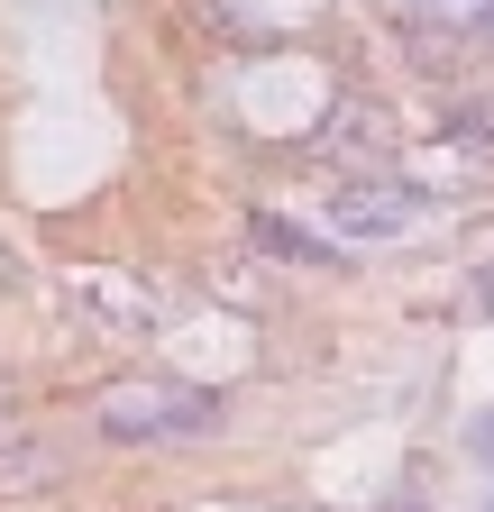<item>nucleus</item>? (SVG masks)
Here are the masks:
<instances>
[{
    "instance_id": "obj_1",
    "label": "nucleus",
    "mask_w": 494,
    "mask_h": 512,
    "mask_svg": "<svg viewBox=\"0 0 494 512\" xmlns=\"http://www.w3.org/2000/svg\"><path fill=\"white\" fill-rule=\"evenodd\" d=\"M101 439L119 448H174V439H211L229 421L220 394H202V384H165V375H138V384H110V394L92 403Z\"/></svg>"
},
{
    "instance_id": "obj_2",
    "label": "nucleus",
    "mask_w": 494,
    "mask_h": 512,
    "mask_svg": "<svg viewBox=\"0 0 494 512\" xmlns=\"http://www.w3.org/2000/svg\"><path fill=\"white\" fill-rule=\"evenodd\" d=\"M330 220H339V238H357V247H385V238H412V229L430 220V202H421V192H403V183H348L339 202H330Z\"/></svg>"
},
{
    "instance_id": "obj_3",
    "label": "nucleus",
    "mask_w": 494,
    "mask_h": 512,
    "mask_svg": "<svg viewBox=\"0 0 494 512\" xmlns=\"http://www.w3.org/2000/svg\"><path fill=\"white\" fill-rule=\"evenodd\" d=\"M257 247L284 256V266H339V238H312V229H293L275 211H257Z\"/></svg>"
},
{
    "instance_id": "obj_4",
    "label": "nucleus",
    "mask_w": 494,
    "mask_h": 512,
    "mask_svg": "<svg viewBox=\"0 0 494 512\" xmlns=\"http://www.w3.org/2000/svg\"><path fill=\"white\" fill-rule=\"evenodd\" d=\"M46 485H55V448L0 439V503H19V494H46Z\"/></svg>"
},
{
    "instance_id": "obj_5",
    "label": "nucleus",
    "mask_w": 494,
    "mask_h": 512,
    "mask_svg": "<svg viewBox=\"0 0 494 512\" xmlns=\"http://www.w3.org/2000/svg\"><path fill=\"white\" fill-rule=\"evenodd\" d=\"M0 439H19V394L0 384Z\"/></svg>"
},
{
    "instance_id": "obj_6",
    "label": "nucleus",
    "mask_w": 494,
    "mask_h": 512,
    "mask_svg": "<svg viewBox=\"0 0 494 512\" xmlns=\"http://www.w3.org/2000/svg\"><path fill=\"white\" fill-rule=\"evenodd\" d=\"M467 448H476V458H494V412H485V421L467 430Z\"/></svg>"
},
{
    "instance_id": "obj_7",
    "label": "nucleus",
    "mask_w": 494,
    "mask_h": 512,
    "mask_svg": "<svg viewBox=\"0 0 494 512\" xmlns=\"http://www.w3.org/2000/svg\"><path fill=\"white\" fill-rule=\"evenodd\" d=\"M10 284H19V256H10V247H0V293H10Z\"/></svg>"
},
{
    "instance_id": "obj_8",
    "label": "nucleus",
    "mask_w": 494,
    "mask_h": 512,
    "mask_svg": "<svg viewBox=\"0 0 494 512\" xmlns=\"http://www.w3.org/2000/svg\"><path fill=\"white\" fill-rule=\"evenodd\" d=\"M476 311H494V266H485V284H476Z\"/></svg>"
},
{
    "instance_id": "obj_9",
    "label": "nucleus",
    "mask_w": 494,
    "mask_h": 512,
    "mask_svg": "<svg viewBox=\"0 0 494 512\" xmlns=\"http://www.w3.org/2000/svg\"><path fill=\"white\" fill-rule=\"evenodd\" d=\"M476 37H494V0H485V10H476Z\"/></svg>"
},
{
    "instance_id": "obj_10",
    "label": "nucleus",
    "mask_w": 494,
    "mask_h": 512,
    "mask_svg": "<svg viewBox=\"0 0 494 512\" xmlns=\"http://www.w3.org/2000/svg\"><path fill=\"white\" fill-rule=\"evenodd\" d=\"M485 512H494V503H485Z\"/></svg>"
}]
</instances>
